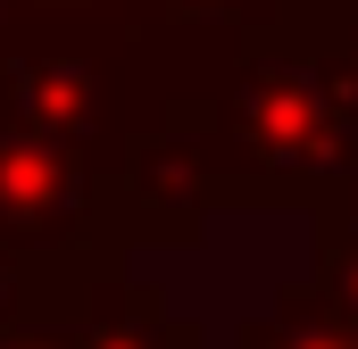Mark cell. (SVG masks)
Returning <instances> with one entry per match:
<instances>
[{"label":"cell","mask_w":358,"mask_h":349,"mask_svg":"<svg viewBox=\"0 0 358 349\" xmlns=\"http://www.w3.org/2000/svg\"><path fill=\"white\" fill-rule=\"evenodd\" d=\"M234 349H358V333L342 325V308L317 291V283H283L267 316H250Z\"/></svg>","instance_id":"obj_6"},{"label":"cell","mask_w":358,"mask_h":349,"mask_svg":"<svg viewBox=\"0 0 358 349\" xmlns=\"http://www.w3.org/2000/svg\"><path fill=\"white\" fill-rule=\"evenodd\" d=\"M308 283L342 308V325L358 333V233H350V225L317 216V274H308Z\"/></svg>","instance_id":"obj_8"},{"label":"cell","mask_w":358,"mask_h":349,"mask_svg":"<svg viewBox=\"0 0 358 349\" xmlns=\"http://www.w3.org/2000/svg\"><path fill=\"white\" fill-rule=\"evenodd\" d=\"M208 208L217 191H208V150H200V100H176L159 125L117 142V216H125V242L192 250Z\"/></svg>","instance_id":"obj_3"},{"label":"cell","mask_w":358,"mask_h":349,"mask_svg":"<svg viewBox=\"0 0 358 349\" xmlns=\"http://www.w3.org/2000/svg\"><path fill=\"white\" fill-rule=\"evenodd\" d=\"M300 50L317 59V75H325V91L342 100V117L358 125V0H325V8L308 17Z\"/></svg>","instance_id":"obj_7"},{"label":"cell","mask_w":358,"mask_h":349,"mask_svg":"<svg viewBox=\"0 0 358 349\" xmlns=\"http://www.w3.org/2000/svg\"><path fill=\"white\" fill-rule=\"evenodd\" d=\"M325 216H334V225H350V233H358V183H350V200H342V208H325Z\"/></svg>","instance_id":"obj_10"},{"label":"cell","mask_w":358,"mask_h":349,"mask_svg":"<svg viewBox=\"0 0 358 349\" xmlns=\"http://www.w3.org/2000/svg\"><path fill=\"white\" fill-rule=\"evenodd\" d=\"M76 349H183L192 316H176V299L142 274H100L76 291Z\"/></svg>","instance_id":"obj_5"},{"label":"cell","mask_w":358,"mask_h":349,"mask_svg":"<svg viewBox=\"0 0 358 349\" xmlns=\"http://www.w3.org/2000/svg\"><path fill=\"white\" fill-rule=\"evenodd\" d=\"M0 250L25 266L125 258L134 242L117 216V167H92L84 150L0 125Z\"/></svg>","instance_id":"obj_2"},{"label":"cell","mask_w":358,"mask_h":349,"mask_svg":"<svg viewBox=\"0 0 358 349\" xmlns=\"http://www.w3.org/2000/svg\"><path fill=\"white\" fill-rule=\"evenodd\" d=\"M0 100H8V125L42 133L59 150H84V158L108 133V84L67 50H8L0 59Z\"/></svg>","instance_id":"obj_4"},{"label":"cell","mask_w":358,"mask_h":349,"mask_svg":"<svg viewBox=\"0 0 358 349\" xmlns=\"http://www.w3.org/2000/svg\"><path fill=\"white\" fill-rule=\"evenodd\" d=\"M200 150L217 208H342L358 183V125L292 42L242 50L234 84L200 100Z\"/></svg>","instance_id":"obj_1"},{"label":"cell","mask_w":358,"mask_h":349,"mask_svg":"<svg viewBox=\"0 0 358 349\" xmlns=\"http://www.w3.org/2000/svg\"><path fill=\"white\" fill-rule=\"evenodd\" d=\"M25 316H34V266L0 250V333H17Z\"/></svg>","instance_id":"obj_9"},{"label":"cell","mask_w":358,"mask_h":349,"mask_svg":"<svg viewBox=\"0 0 358 349\" xmlns=\"http://www.w3.org/2000/svg\"><path fill=\"white\" fill-rule=\"evenodd\" d=\"M183 349H208V333H200V325H192V333H183Z\"/></svg>","instance_id":"obj_11"},{"label":"cell","mask_w":358,"mask_h":349,"mask_svg":"<svg viewBox=\"0 0 358 349\" xmlns=\"http://www.w3.org/2000/svg\"><path fill=\"white\" fill-rule=\"evenodd\" d=\"M8 8H17V0H0V17H8Z\"/></svg>","instance_id":"obj_12"}]
</instances>
